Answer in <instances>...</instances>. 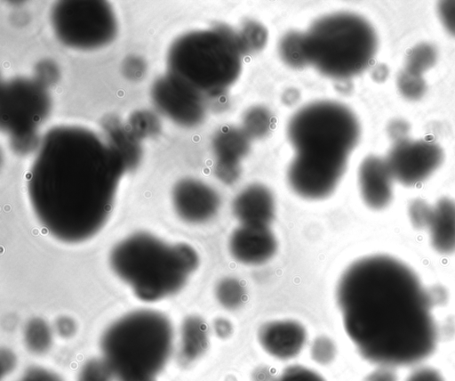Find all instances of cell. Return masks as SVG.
<instances>
[{
	"mask_svg": "<svg viewBox=\"0 0 455 381\" xmlns=\"http://www.w3.org/2000/svg\"><path fill=\"white\" fill-rule=\"evenodd\" d=\"M337 302L360 355L386 369L414 366L435 352L433 301L416 272L387 255L361 258L340 277Z\"/></svg>",
	"mask_w": 455,
	"mask_h": 381,
	"instance_id": "6da1fadb",
	"label": "cell"
},
{
	"mask_svg": "<svg viewBox=\"0 0 455 381\" xmlns=\"http://www.w3.org/2000/svg\"><path fill=\"white\" fill-rule=\"evenodd\" d=\"M125 166L109 142L90 131L56 128L42 142L28 189L45 231L65 243H81L107 223Z\"/></svg>",
	"mask_w": 455,
	"mask_h": 381,
	"instance_id": "7a4b0ae2",
	"label": "cell"
},
{
	"mask_svg": "<svg viewBox=\"0 0 455 381\" xmlns=\"http://www.w3.org/2000/svg\"><path fill=\"white\" fill-rule=\"evenodd\" d=\"M359 134L357 118L338 102L321 101L298 110L288 125V137L295 150L288 168L292 190L310 199L329 196L345 172Z\"/></svg>",
	"mask_w": 455,
	"mask_h": 381,
	"instance_id": "3957f363",
	"label": "cell"
},
{
	"mask_svg": "<svg viewBox=\"0 0 455 381\" xmlns=\"http://www.w3.org/2000/svg\"><path fill=\"white\" fill-rule=\"evenodd\" d=\"M115 274L144 302L178 293L199 265L196 251L186 243H167L144 231L116 243L109 255Z\"/></svg>",
	"mask_w": 455,
	"mask_h": 381,
	"instance_id": "277c9868",
	"label": "cell"
},
{
	"mask_svg": "<svg viewBox=\"0 0 455 381\" xmlns=\"http://www.w3.org/2000/svg\"><path fill=\"white\" fill-rule=\"evenodd\" d=\"M173 328L154 310L131 312L109 325L100 339L102 359L116 381H156L172 352Z\"/></svg>",
	"mask_w": 455,
	"mask_h": 381,
	"instance_id": "5b68a950",
	"label": "cell"
},
{
	"mask_svg": "<svg viewBox=\"0 0 455 381\" xmlns=\"http://www.w3.org/2000/svg\"><path fill=\"white\" fill-rule=\"evenodd\" d=\"M243 53L237 34L226 27L180 36L169 53L170 75L204 94H219L238 77Z\"/></svg>",
	"mask_w": 455,
	"mask_h": 381,
	"instance_id": "8992f818",
	"label": "cell"
},
{
	"mask_svg": "<svg viewBox=\"0 0 455 381\" xmlns=\"http://www.w3.org/2000/svg\"><path fill=\"white\" fill-rule=\"evenodd\" d=\"M305 39L309 64L334 78H347L363 71L378 47L372 26L349 12L317 20L305 33Z\"/></svg>",
	"mask_w": 455,
	"mask_h": 381,
	"instance_id": "52a82bcc",
	"label": "cell"
},
{
	"mask_svg": "<svg viewBox=\"0 0 455 381\" xmlns=\"http://www.w3.org/2000/svg\"><path fill=\"white\" fill-rule=\"evenodd\" d=\"M53 27L61 41L83 48H93L113 37L115 20L106 4L91 2L62 3L52 12Z\"/></svg>",
	"mask_w": 455,
	"mask_h": 381,
	"instance_id": "ba28073f",
	"label": "cell"
},
{
	"mask_svg": "<svg viewBox=\"0 0 455 381\" xmlns=\"http://www.w3.org/2000/svg\"><path fill=\"white\" fill-rule=\"evenodd\" d=\"M443 152L434 142L397 140L386 161L395 181L404 186L417 185L430 177L442 165Z\"/></svg>",
	"mask_w": 455,
	"mask_h": 381,
	"instance_id": "9c48e42d",
	"label": "cell"
},
{
	"mask_svg": "<svg viewBox=\"0 0 455 381\" xmlns=\"http://www.w3.org/2000/svg\"><path fill=\"white\" fill-rule=\"evenodd\" d=\"M412 226L427 231L434 249L441 254L455 252V201L442 198L434 205L422 199L409 207Z\"/></svg>",
	"mask_w": 455,
	"mask_h": 381,
	"instance_id": "30bf717a",
	"label": "cell"
},
{
	"mask_svg": "<svg viewBox=\"0 0 455 381\" xmlns=\"http://www.w3.org/2000/svg\"><path fill=\"white\" fill-rule=\"evenodd\" d=\"M203 97L171 75L154 88V99L163 112L184 126H195L204 116Z\"/></svg>",
	"mask_w": 455,
	"mask_h": 381,
	"instance_id": "8fae6325",
	"label": "cell"
},
{
	"mask_svg": "<svg viewBox=\"0 0 455 381\" xmlns=\"http://www.w3.org/2000/svg\"><path fill=\"white\" fill-rule=\"evenodd\" d=\"M216 190L196 179H183L172 190V204L177 215L190 223H202L211 220L220 207Z\"/></svg>",
	"mask_w": 455,
	"mask_h": 381,
	"instance_id": "7c38bea8",
	"label": "cell"
},
{
	"mask_svg": "<svg viewBox=\"0 0 455 381\" xmlns=\"http://www.w3.org/2000/svg\"><path fill=\"white\" fill-rule=\"evenodd\" d=\"M229 249L240 263L260 264L275 255L277 241L268 226L241 224L230 236Z\"/></svg>",
	"mask_w": 455,
	"mask_h": 381,
	"instance_id": "4fadbf2b",
	"label": "cell"
},
{
	"mask_svg": "<svg viewBox=\"0 0 455 381\" xmlns=\"http://www.w3.org/2000/svg\"><path fill=\"white\" fill-rule=\"evenodd\" d=\"M216 156L215 174L223 182L232 183L240 175V161L248 153L250 137L243 129L222 127L212 141Z\"/></svg>",
	"mask_w": 455,
	"mask_h": 381,
	"instance_id": "5bb4252c",
	"label": "cell"
},
{
	"mask_svg": "<svg viewBox=\"0 0 455 381\" xmlns=\"http://www.w3.org/2000/svg\"><path fill=\"white\" fill-rule=\"evenodd\" d=\"M358 181L361 196L369 207L383 209L392 201L395 179L386 158H365L359 167Z\"/></svg>",
	"mask_w": 455,
	"mask_h": 381,
	"instance_id": "9a60e30c",
	"label": "cell"
},
{
	"mask_svg": "<svg viewBox=\"0 0 455 381\" xmlns=\"http://www.w3.org/2000/svg\"><path fill=\"white\" fill-rule=\"evenodd\" d=\"M258 338L267 353L280 360H288L302 350L307 341V331L295 320H274L259 328Z\"/></svg>",
	"mask_w": 455,
	"mask_h": 381,
	"instance_id": "2e32d148",
	"label": "cell"
},
{
	"mask_svg": "<svg viewBox=\"0 0 455 381\" xmlns=\"http://www.w3.org/2000/svg\"><path fill=\"white\" fill-rule=\"evenodd\" d=\"M275 210L272 192L259 183L244 188L233 202V213L244 225L268 226L275 217Z\"/></svg>",
	"mask_w": 455,
	"mask_h": 381,
	"instance_id": "e0dca14e",
	"label": "cell"
},
{
	"mask_svg": "<svg viewBox=\"0 0 455 381\" xmlns=\"http://www.w3.org/2000/svg\"><path fill=\"white\" fill-rule=\"evenodd\" d=\"M208 345V328L205 321L196 315L187 317L180 328V362L187 365L198 360L207 350Z\"/></svg>",
	"mask_w": 455,
	"mask_h": 381,
	"instance_id": "ac0fdd59",
	"label": "cell"
},
{
	"mask_svg": "<svg viewBox=\"0 0 455 381\" xmlns=\"http://www.w3.org/2000/svg\"><path fill=\"white\" fill-rule=\"evenodd\" d=\"M24 342L29 352L36 354L46 353L52 343V333L48 323L41 318H33L24 328Z\"/></svg>",
	"mask_w": 455,
	"mask_h": 381,
	"instance_id": "d6986e66",
	"label": "cell"
},
{
	"mask_svg": "<svg viewBox=\"0 0 455 381\" xmlns=\"http://www.w3.org/2000/svg\"><path fill=\"white\" fill-rule=\"evenodd\" d=\"M280 54L283 61L292 68H302L309 64L305 34H286L280 43Z\"/></svg>",
	"mask_w": 455,
	"mask_h": 381,
	"instance_id": "ffe728a7",
	"label": "cell"
},
{
	"mask_svg": "<svg viewBox=\"0 0 455 381\" xmlns=\"http://www.w3.org/2000/svg\"><path fill=\"white\" fill-rule=\"evenodd\" d=\"M436 52L428 44H419L412 47L407 56L404 70L418 76L431 69L436 61Z\"/></svg>",
	"mask_w": 455,
	"mask_h": 381,
	"instance_id": "44dd1931",
	"label": "cell"
},
{
	"mask_svg": "<svg viewBox=\"0 0 455 381\" xmlns=\"http://www.w3.org/2000/svg\"><path fill=\"white\" fill-rule=\"evenodd\" d=\"M216 297L225 308L234 310L244 301L245 289L243 284L235 278H225L216 287Z\"/></svg>",
	"mask_w": 455,
	"mask_h": 381,
	"instance_id": "7402d4cb",
	"label": "cell"
},
{
	"mask_svg": "<svg viewBox=\"0 0 455 381\" xmlns=\"http://www.w3.org/2000/svg\"><path fill=\"white\" fill-rule=\"evenodd\" d=\"M271 117L266 109L255 107L245 114L243 118V131L250 137L259 138L269 130Z\"/></svg>",
	"mask_w": 455,
	"mask_h": 381,
	"instance_id": "603a6c76",
	"label": "cell"
},
{
	"mask_svg": "<svg viewBox=\"0 0 455 381\" xmlns=\"http://www.w3.org/2000/svg\"><path fill=\"white\" fill-rule=\"evenodd\" d=\"M78 381H115L110 369L102 358L88 361L78 374Z\"/></svg>",
	"mask_w": 455,
	"mask_h": 381,
	"instance_id": "cb8c5ba5",
	"label": "cell"
},
{
	"mask_svg": "<svg viewBox=\"0 0 455 381\" xmlns=\"http://www.w3.org/2000/svg\"><path fill=\"white\" fill-rule=\"evenodd\" d=\"M397 85L400 93L411 100L420 98L426 90V83L422 76L414 75L405 70L399 75Z\"/></svg>",
	"mask_w": 455,
	"mask_h": 381,
	"instance_id": "d4e9b609",
	"label": "cell"
},
{
	"mask_svg": "<svg viewBox=\"0 0 455 381\" xmlns=\"http://www.w3.org/2000/svg\"><path fill=\"white\" fill-rule=\"evenodd\" d=\"M237 36L243 53L248 50L253 51L261 48L267 38L264 28L253 22L246 25L241 35Z\"/></svg>",
	"mask_w": 455,
	"mask_h": 381,
	"instance_id": "484cf974",
	"label": "cell"
},
{
	"mask_svg": "<svg viewBox=\"0 0 455 381\" xmlns=\"http://www.w3.org/2000/svg\"><path fill=\"white\" fill-rule=\"evenodd\" d=\"M312 359L322 365L331 363L336 355V346L331 339L326 336L315 338L311 345Z\"/></svg>",
	"mask_w": 455,
	"mask_h": 381,
	"instance_id": "4316f807",
	"label": "cell"
},
{
	"mask_svg": "<svg viewBox=\"0 0 455 381\" xmlns=\"http://www.w3.org/2000/svg\"><path fill=\"white\" fill-rule=\"evenodd\" d=\"M274 381H325L318 373L302 366H291Z\"/></svg>",
	"mask_w": 455,
	"mask_h": 381,
	"instance_id": "83f0119b",
	"label": "cell"
},
{
	"mask_svg": "<svg viewBox=\"0 0 455 381\" xmlns=\"http://www.w3.org/2000/svg\"><path fill=\"white\" fill-rule=\"evenodd\" d=\"M437 11L443 27L455 36V1L440 2Z\"/></svg>",
	"mask_w": 455,
	"mask_h": 381,
	"instance_id": "f1b7e54d",
	"label": "cell"
},
{
	"mask_svg": "<svg viewBox=\"0 0 455 381\" xmlns=\"http://www.w3.org/2000/svg\"><path fill=\"white\" fill-rule=\"evenodd\" d=\"M405 381H446L441 372L433 367H418L406 377Z\"/></svg>",
	"mask_w": 455,
	"mask_h": 381,
	"instance_id": "f546056e",
	"label": "cell"
},
{
	"mask_svg": "<svg viewBox=\"0 0 455 381\" xmlns=\"http://www.w3.org/2000/svg\"><path fill=\"white\" fill-rule=\"evenodd\" d=\"M20 381H63L56 373L41 367H31L26 370Z\"/></svg>",
	"mask_w": 455,
	"mask_h": 381,
	"instance_id": "4dcf8cb0",
	"label": "cell"
},
{
	"mask_svg": "<svg viewBox=\"0 0 455 381\" xmlns=\"http://www.w3.org/2000/svg\"><path fill=\"white\" fill-rule=\"evenodd\" d=\"M76 323L68 317H61L56 322V329L62 337L72 336L76 332Z\"/></svg>",
	"mask_w": 455,
	"mask_h": 381,
	"instance_id": "1f68e13d",
	"label": "cell"
},
{
	"mask_svg": "<svg viewBox=\"0 0 455 381\" xmlns=\"http://www.w3.org/2000/svg\"><path fill=\"white\" fill-rule=\"evenodd\" d=\"M213 328L216 335L220 338H227L230 336L233 332L231 322L224 318L215 320Z\"/></svg>",
	"mask_w": 455,
	"mask_h": 381,
	"instance_id": "d6a6232c",
	"label": "cell"
},
{
	"mask_svg": "<svg viewBox=\"0 0 455 381\" xmlns=\"http://www.w3.org/2000/svg\"><path fill=\"white\" fill-rule=\"evenodd\" d=\"M366 381H395L391 373L387 370H379L370 375Z\"/></svg>",
	"mask_w": 455,
	"mask_h": 381,
	"instance_id": "836d02e7",
	"label": "cell"
},
{
	"mask_svg": "<svg viewBox=\"0 0 455 381\" xmlns=\"http://www.w3.org/2000/svg\"><path fill=\"white\" fill-rule=\"evenodd\" d=\"M2 354L6 358V364L3 366V374L8 373L12 369L15 360L13 354L8 350H2Z\"/></svg>",
	"mask_w": 455,
	"mask_h": 381,
	"instance_id": "e575fe53",
	"label": "cell"
}]
</instances>
